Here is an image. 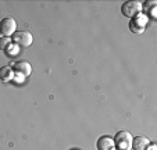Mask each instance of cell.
<instances>
[{
  "mask_svg": "<svg viewBox=\"0 0 157 150\" xmlns=\"http://www.w3.org/2000/svg\"><path fill=\"white\" fill-rule=\"evenodd\" d=\"M146 24H147V17L145 14H138L135 18L129 21V29L133 33H143L146 28Z\"/></svg>",
  "mask_w": 157,
  "mask_h": 150,
  "instance_id": "5",
  "label": "cell"
},
{
  "mask_svg": "<svg viewBox=\"0 0 157 150\" xmlns=\"http://www.w3.org/2000/svg\"><path fill=\"white\" fill-rule=\"evenodd\" d=\"M13 70H14V72L22 74L24 77H29L31 72H32V65L27 60H18L13 64Z\"/></svg>",
  "mask_w": 157,
  "mask_h": 150,
  "instance_id": "6",
  "label": "cell"
},
{
  "mask_svg": "<svg viewBox=\"0 0 157 150\" xmlns=\"http://www.w3.org/2000/svg\"><path fill=\"white\" fill-rule=\"evenodd\" d=\"M150 144V140L146 136H135L132 139V149L133 150H146Z\"/></svg>",
  "mask_w": 157,
  "mask_h": 150,
  "instance_id": "8",
  "label": "cell"
},
{
  "mask_svg": "<svg viewBox=\"0 0 157 150\" xmlns=\"http://www.w3.org/2000/svg\"><path fill=\"white\" fill-rule=\"evenodd\" d=\"M72 150H78V149H72Z\"/></svg>",
  "mask_w": 157,
  "mask_h": 150,
  "instance_id": "14",
  "label": "cell"
},
{
  "mask_svg": "<svg viewBox=\"0 0 157 150\" xmlns=\"http://www.w3.org/2000/svg\"><path fill=\"white\" fill-rule=\"evenodd\" d=\"M132 139L133 136L128 131H118L116 136L113 138L114 140V149L116 150H131L132 149Z\"/></svg>",
  "mask_w": 157,
  "mask_h": 150,
  "instance_id": "1",
  "label": "cell"
},
{
  "mask_svg": "<svg viewBox=\"0 0 157 150\" xmlns=\"http://www.w3.org/2000/svg\"><path fill=\"white\" fill-rule=\"evenodd\" d=\"M25 78H27V77H24L22 74L14 72V78H13V82H15V83H22V82L25 81Z\"/></svg>",
  "mask_w": 157,
  "mask_h": 150,
  "instance_id": "12",
  "label": "cell"
},
{
  "mask_svg": "<svg viewBox=\"0 0 157 150\" xmlns=\"http://www.w3.org/2000/svg\"><path fill=\"white\" fill-rule=\"evenodd\" d=\"M17 32V22L13 17H6L0 21V33L6 38H11Z\"/></svg>",
  "mask_w": 157,
  "mask_h": 150,
  "instance_id": "4",
  "label": "cell"
},
{
  "mask_svg": "<svg viewBox=\"0 0 157 150\" xmlns=\"http://www.w3.org/2000/svg\"><path fill=\"white\" fill-rule=\"evenodd\" d=\"M121 13L124 14V17L128 18H135L138 14L142 13V3L139 2H135V0H129V2H125L121 6Z\"/></svg>",
  "mask_w": 157,
  "mask_h": 150,
  "instance_id": "2",
  "label": "cell"
},
{
  "mask_svg": "<svg viewBox=\"0 0 157 150\" xmlns=\"http://www.w3.org/2000/svg\"><path fill=\"white\" fill-rule=\"evenodd\" d=\"M4 52H6V54L9 57H14V56H17V54L20 53V46H17L15 43H11L6 50H4Z\"/></svg>",
  "mask_w": 157,
  "mask_h": 150,
  "instance_id": "10",
  "label": "cell"
},
{
  "mask_svg": "<svg viewBox=\"0 0 157 150\" xmlns=\"http://www.w3.org/2000/svg\"><path fill=\"white\" fill-rule=\"evenodd\" d=\"M156 149H157L156 144H154V143H150V144L147 146V149H146V150H156Z\"/></svg>",
  "mask_w": 157,
  "mask_h": 150,
  "instance_id": "13",
  "label": "cell"
},
{
  "mask_svg": "<svg viewBox=\"0 0 157 150\" xmlns=\"http://www.w3.org/2000/svg\"><path fill=\"white\" fill-rule=\"evenodd\" d=\"M96 147L98 150H111L114 149V140L111 136H107V135H103L98 139L96 142Z\"/></svg>",
  "mask_w": 157,
  "mask_h": 150,
  "instance_id": "7",
  "label": "cell"
},
{
  "mask_svg": "<svg viewBox=\"0 0 157 150\" xmlns=\"http://www.w3.org/2000/svg\"><path fill=\"white\" fill-rule=\"evenodd\" d=\"M14 78V70H13L10 65L0 68V79L4 81V82H10Z\"/></svg>",
  "mask_w": 157,
  "mask_h": 150,
  "instance_id": "9",
  "label": "cell"
},
{
  "mask_svg": "<svg viewBox=\"0 0 157 150\" xmlns=\"http://www.w3.org/2000/svg\"><path fill=\"white\" fill-rule=\"evenodd\" d=\"M111 150H116V149H111Z\"/></svg>",
  "mask_w": 157,
  "mask_h": 150,
  "instance_id": "15",
  "label": "cell"
},
{
  "mask_svg": "<svg viewBox=\"0 0 157 150\" xmlns=\"http://www.w3.org/2000/svg\"><path fill=\"white\" fill-rule=\"evenodd\" d=\"M13 43H15L20 47H29L33 42V36L28 31H17L14 35L11 36Z\"/></svg>",
  "mask_w": 157,
  "mask_h": 150,
  "instance_id": "3",
  "label": "cell"
},
{
  "mask_svg": "<svg viewBox=\"0 0 157 150\" xmlns=\"http://www.w3.org/2000/svg\"><path fill=\"white\" fill-rule=\"evenodd\" d=\"M11 43H13V39L11 38H6V36L0 38V50H6Z\"/></svg>",
  "mask_w": 157,
  "mask_h": 150,
  "instance_id": "11",
  "label": "cell"
}]
</instances>
